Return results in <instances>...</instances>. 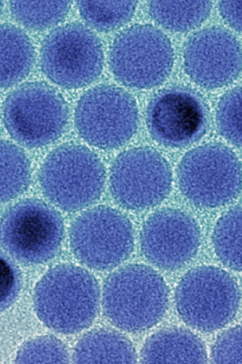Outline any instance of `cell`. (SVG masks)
<instances>
[{
	"mask_svg": "<svg viewBox=\"0 0 242 364\" xmlns=\"http://www.w3.org/2000/svg\"><path fill=\"white\" fill-rule=\"evenodd\" d=\"M70 244L82 264L106 271L117 267L131 255L134 230L123 213L109 206H97L73 223Z\"/></svg>",
	"mask_w": 242,
	"mask_h": 364,
	"instance_id": "obj_11",
	"label": "cell"
},
{
	"mask_svg": "<svg viewBox=\"0 0 242 364\" xmlns=\"http://www.w3.org/2000/svg\"><path fill=\"white\" fill-rule=\"evenodd\" d=\"M184 65L187 75L197 85L219 89L241 75V45L224 28H205L189 38L185 48Z\"/></svg>",
	"mask_w": 242,
	"mask_h": 364,
	"instance_id": "obj_15",
	"label": "cell"
},
{
	"mask_svg": "<svg viewBox=\"0 0 242 364\" xmlns=\"http://www.w3.org/2000/svg\"><path fill=\"white\" fill-rule=\"evenodd\" d=\"M143 363H206L204 343L183 328H166L150 336L143 346Z\"/></svg>",
	"mask_w": 242,
	"mask_h": 364,
	"instance_id": "obj_16",
	"label": "cell"
},
{
	"mask_svg": "<svg viewBox=\"0 0 242 364\" xmlns=\"http://www.w3.org/2000/svg\"><path fill=\"white\" fill-rule=\"evenodd\" d=\"M136 1H79L80 16L91 27L111 31L124 26L134 16Z\"/></svg>",
	"mask_w": 242,
	"mask_h": 364,
	"instance_id": "obj_23",
	"label": "cell"
},
{
	"mask_svg": "<svg viewBox=\"0 0 242 364\" xmlns=\"http://www.w3.org/2000/svg\"><path fill=\"white\" fill-rule=\"evenodd\" d=\"M179 188L192 205L216 208L241 194L242 164L233 150L209 143L192 149L179 163Z\"/></svg>",
	"mask_w": 242,
	"mask_h": 364,
	"instance_id": "obj_5",
	"label": "cell"
},
{
	"mask_svg": "<svg viewBox=\"0 0 242 364\" xmlns=\"http://www.w3.org/2000/svg\"><path fill=\"white\" fill-rule=\"evenodd\" d=\"M104 316L128 332L149 330L159 323L168 306V288L153 269L131 264L117 269L105 282L101 296Z\"/></svg>",
	"mask_w": 242,
	"mask_h": 364,
	"instance_id": "obj_2",
	"label": "cell"
},
{
	"mask_svg": "<svg viewBox=\"0 0 242 364\" xmlns=\"http://www.w3.org/2000/svg\"><path fill=\"white\" fill-rule=\"evenodd\" d=\"M34 63L33 43L13 24L1 26V87L9 89L29 75Z\"/></svg>",
	"mask_w": 242,
	"mask_h": 364,
	"instance_id": "obj_18",
	"label": "cell"
},
{
	"mask_svg": "<svg viewBox=\"0 0 242 364\" xmlns=\"http://www.w3.org/2000/svg\"><path fill=\"white\" fill-rule=\"evenodd\" d=\"M33 304L38 318L50 330L75 334L93 323L100 304L96 278L75 264L55 266L35 287Z\"/></svg>",
	"mask_w": 242,
	"mask_h": 364,
	"instance_id": "obj_1",
	"label": "cell"
},
{
	"mask_svg": "<svg viewBox=\"0 0 242 364\" xmlns=\"http://www.w3.org/2000/svg\"><path fill=\"white\" fill-rule=\"evenodd\" d=\"M105 170L86 146L65 144L52 151L40 170L42 191L53 204L67 212L82 210L101 197Z\"/></svg>",
	"mask_w": 242,
	"mask_h": 364,
	"instance_id": "obj_3",
	"label": "cell"
},
{
	"mask_svg": "<svg viewBox=\"0 0 242 364\" xmlns=\"http://www.w3.org/2000/svg\"><path fill=\"white\" fill-rule=\"evenodd\" d=\"M66 346L54 336H40L23 343L16 356V363H68Z\"/></svg>",
	"mask_w": 242,
	"mask_h": 364,
	"instance_id": "obj_24",
	"label": "cell"
},
{
	"mask_svg": "<svg viewBox=\"0 0 242 364\" xmlns=\"http://www.w3.org/2000/svg\"><path fill=\"white\" fill-rule=\"evenodd\" d=\"M141 250L156 267L174 271L188 264L201 246V230L194 217L181 210H160L147 219L140 235Z\"/></svg>",
	"mask_w": 242,
	"mask_h": 364,
	"instance_id": "obj_14",
	"label": "cell"
},
{
	"mask_svg": "<svg viewBox=\"0 0 242 364\" xmlns=\"http://www.w3.org/2000/svg\"><path fill=\"white\" fill-rule=\"evenodd\" d=\"M219 8L224 22L242 33V1H221Z\"/></svg>",
	"mask_w": 242,
	"mask_h": 364,
	"instance_id": "obj_28",
	"label": "cell"
},
{
	"mask_svg": "<svg viewBox=\"0 0 242 364\" xmlns=\"http://www.w3.org/2000/svg\"><path fill=\"white\" fill-rule=\"evenodd\" d=\"M146 124L154 141L167 148L180 149L205 134L208 115L197 95L173 87L161 91L150 100Z\"/></svg>",
	"mask_w": 242,
	"mask_h": 364,
	"instance_id": "obj_13",
	"label": "cell"
},
{
	"mask_svg": "<svg viewBox=\"0 0 242 364\" xmlns=\"http://www.w3.org/2000/svg\"><path fill=\"white\" fill-rule=\"evenodd\" d=\"M210 1H150L149 14L160 26L177 33L195 29L211 13Z\"/></svg>",
	"mask_w": 242,
	"mask_h": 364,
	"instance_id": "obj_19",
	"label": "cell"
},
{
	"mask_svg": "<svg viewBox=\"0 0 242 364\" xmlns=\"http://www.w3.org/2000/svg\"><path fill=\"white\" fill-rule=\"evenodd\" d=\"M216 124L224 139L242 148V86L227 91L220 100Z\"/></svg>",
	"mask_w": 242,
	"mask_h": 364,
	"instance_id": "obj_25",
	"label": "cell"
},
{
	"mask_svg": "<svg viewBox=\"0 0 242 364\" xmlns=\"http://www.w3.org/2000/svg\"><path fill=\"white\" fill-rule=\"evenodd\" d=\"M211 359L216 363H242V325L219 336L212 346Z\"/></svg>",
	"mask_w": 242,
	"mask_h": 364,
	"instance_id": "obj_26",
	"label": "cell"
},
{
	"mask_svg": "<svg viewBox=\"0 0 242 364\" xmlns=\"http://www.w3.org/2000/svg\"><path fill=\"white\" fill-rule=\"evenodd\" d=\"M75 121L77 132L89 145L101 149H117L138 131V104L121 87L97 86L79 100Z\"/></svg>",
	"mask_w": 242,
	"mask_h": 364,
	"instance_id": "obj_10",
	"label": "cell"
},
{
	"mask_svg": "<svg viewBox=\"0 0 242 364\" xmlns=\"http://www.w3.org/2000/svg\"><path fill=\"white\" fill-rule=\"evenodd\" d=\"M31 182V164L26 153L13 143L1 141V202L23 194Z\"/></svg>",
	"mask_w": 242,
	"mask_h": 364,
	"instance_id": "obj_21",
	"label": "cell"
},
{
	"mask_svg": "<svg viewBox=\"0 0 242 364\" xmlns=\"http://www.w3.org/2000/svg\"><path fill=\"white\" fill-rule=\"evenodd\" d=\"M72 360L76 363H135L138 355L124 335L107 328H96L77 343Z\"/></svg>",
	"mask_w": 242,
	"mask_h": 364,
	"instance_id": "obj_17",
	"label": "cell"
},
{
	"mask_svg": "<svg viewBox=\"0 0 242 364\" xmlns=\"http://www.w3.org/2000/svg\"><path fill=\"white\" fill-rule=\"evenodd\" d=\"M172 182L167 161L145 146L122 153L111 168L112 198L126 209L145 210L159 205L170 195Z\"/></svg>",
	"mask_w": 242,
	"mask_h": 364,
	"instance_id": "obj_12",
	"label": "cell"
},
{
	"mask_svg": "<svg viewBox=\"0 0 242 364\" xmlns=\"http://www.w3.org/2000/svg\"><path fill=\"white\" fill-rule=\"evenodd\" d=\"M64 235L61 215L38 199L17 203L2 217V246L23 264H40L51 260L58 253Z\"/></svg>",
	"mask_w": 242,
	"mask_h": 364,
	"instance_id": "obj_9",
	"label": "cell"
},
{
	"mask_svg": "<svg viewBox=\"0 0 242 364\" xmlns=\"http://www.w3.org/2000/svg\"><path fill=\"white\" fill-rule=\"evenodd\" d=\"M213 246L226 267L242 272V205L231 208L217 220Z\"/></svg>",
	"mask_w": 242,
	"mask_h": 364,
	"instance_id": "obj_20",
	"label": "cell"
},
{
	"mask_svg": "<svg viewBox=\"0 0 242 364\" xmlns=\"http://www.w3.org/2000/svg\"><path fill=\"white\" fill-rule=\"evenodd\" d=\"M104 60L99 38L82 24L59 27L42 44V71L52 82L65 89H79L99 78Z\"/></svg>",
	"mask_w": 242,
	"mask_h": 364,
	"instance_id": "obj_8",
	"label": "cell"
},
{
	"mask_svg": "<svg viewBox=\"0 0 242 364\" xmlns=\"http://www.w3.org/2000/svg\"><path fill=\"white\" fill-rule=\"evenodd\" d=\"M68 1H12L10 11L28 29L43 31L56 26L68 15Z\"/></svg>",
	"mask_w": 242,
	"mask_h": 364,
	"instance_id": "obj_22",
	"label": "cell"
},
{
	"mask_svg": "<svg viewBox=\"0 0 242 364\" xmlns=\"http://www.w3.org/2000/svg\"><path fill=\"white\" fill-rule=\"evenodd\" d=\"M3 121L9 135L21 145L41 148L65 132L69 121L67 103L47 84L28 83L6 97Z\"/></svg>",
	"mask_w": 242,
	"mask_h": 364,
	"instance_id": "obj_6",
	"label": "cell"
},
{
	"mask_svg": "<svg viewBox=\"0 0 242 364\" xmlns=\"http://www.w3.org/2000/svg\"><path fill=\"white\" fill-rule=\"evenodd\" d=\"M19 274L8 259H1V296L2 310L4 311L13 302L19 290Z\"/></svg>",
	"mask_w": 242,
	"mask_h": 364,
	"instance_id": "obj_27",
	"label": "cell"
},
{
	"mask_svg": "<svg viewBox=\"0 0 242 364\" xmlns=\"http://www.w3.org/2000/svg\"><path fill=\"white\" fill-rule=\"evenodd\" d=\"M240 289L229 273L215 266L189 271L175 289L179 316L194 330H220L233 320L240 306Z\"/></svg>",
	"mask_w": 242,
	"mask_h": 364,
	"instance_id": "obj_4",
	"label": "cell"
},
{
	"mask_svg": "<svg viewBox=\"0 0 242 364\" xmlns=\"http://www.w3.org/2000/svg\"><path fill=\"white\" fill-rule=\"evenodd\" d=\"M170 38L156 27L136 24L122 31L111 45L112 75L123 85L145 90L163 83L174 66Z\"/></svg>",
	"mask_w": 242,
	"mask_h": 364,
	"instance_id": "obj_7",
	"label": "cell"
}]
</instances>
